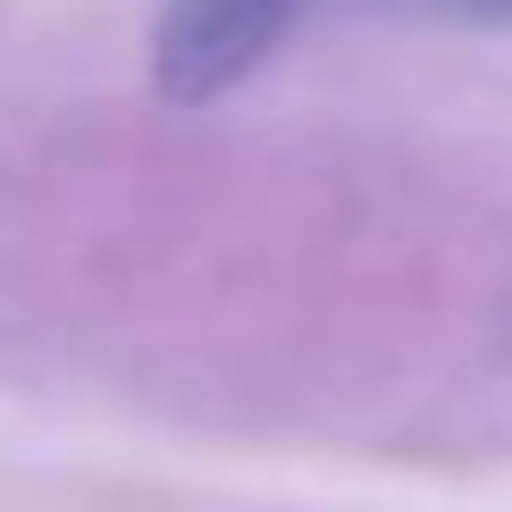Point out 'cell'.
<instances>
[{"label":"cell","mask_w":512,"mask_h":512,"mask_svg":"<svg viewBox=\"0 0 512 512\" xmlns=\"http://www.w3.org/2000/svg\"><path fill=\"white\" fill-rule=\"evenodd\" d=\"M319 0H168L152 76L168 101H219L261 68L269 51H286L294 26ZM471 9H512V0H471Z\"/></svg>","instance_id":"cell-1"}]
</instances>
